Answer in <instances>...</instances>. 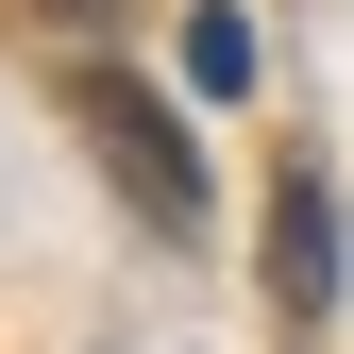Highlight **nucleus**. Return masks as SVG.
<instances>
[{
	"label": "nucleus",
	"instance_id": "obj_1",
	"mask_svg": "<svg viewBox=\"0 0 354 354\" xmlns=\"http://www.w3.org/2000/svg\"><path fill=\"white\" fill-rule=\"evenodd\" d=\"M68 118H84V152L118 169V203H136L152 236H186V219H203V169H186V136H169V102H136L118 68H68Z\"/></svg>",
	"mask_w": 354,
	"mask_h": 354
},
{
	"label": "nucleus",
	"instance_id": "obj_2",
	"mask_svg": "<svg viewBox=\"0 0 354 354\" xmlns=\"http://www.w3.org/2000/svg\"><path fill=\"white\" fill-rule=\"evenodd\" d=\"M270 304L337 321V203H321V169H270Z\"/></svg>",
	"mask_w": 354,
	"mask_h": 354
},
{
	"label": "nucleus",
	"instance_id": "obj_3",
	"mask_svg": "<svg viewBox=\"0 0 354 354\" xmlns=\"http://www.w3.org/2000/svg\"><path fill=\"white\" fill-rule=\"evenodd\" d=\"M186 84H253V34L219 17V0H203V17H186Z\"/></svg>",
	"mask_w": 354,
	"mask_h": 354
}]
</instances>
